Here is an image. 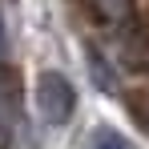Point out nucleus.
<instances>
[{
    "instance_id": "1",
    "label": "nucleus",
    "mask_w": 149,
    "mask_h": 149,
    "mask_svg": "<svg viewBox=\"0 0 149 149\" xmlns=\"http://www.w3.org/2000/svg\"><path fill=\"white\" fill-rule=\"evenodd\" d=\"M36 109L49 125H69V117L77 113V89L73 81L56 69H45L36 77Z\"/></svg>"
},
{
    "instance_id": "2",
    "label": "nucleus",
    "mask_w": 149,
    "mask_h": 149,
    "mask_svg": "<svg viewBox=\"0 0 149 149\" xmlns=\"http://www.w3.org/2000/svg\"><path fill=\"white\" fill-rule=\"evenodd\" d=\"M85 4H89V12L101 24H109V28H125L129 16H133V0H85Z\"/></svg>"
},
{
    "instance_id": "3",
    "label": "nucleus",
    "mask_w": 149,
    "mask_h": 149,
    "mask_svg": "<svg viewBox=\"0 0 149 149\" xmlns=\"http://www.w3.org/2000/svg\"><path fill=\"white\" fill-rule=\"evenodd\" d=\"M12 117H16V101H12V81H8L4 65H0V149L8 145V137H12Z\"/></svg>"
},
{
    "instance_id": "4",
    "label": "nucleus",
    "mask_w": 149,
    "mask_h": 149,
    "mask_svg": "<svg viewBox=\"0 0 149 149\" xmlns=\"http://www.w3.org/2000/svg\"><path fill=\"white\" fill-rule=\"evenodd\" d=\"M89 149H133V141H129L125 133H117V129L101 125L97 133H93V141H89Z\"/></svg>"
},
{
    "instance_id": "5",
    "label": "nucleus",
    "mask_w": 149,
    "mask_h": 149,
    "mask_svg": "<svg viewBox=\"0 0 149 149\" xmlns=\"http://www.w3.org/2000/svg\"><path fill=\"white\" fill-rule=\"evenodd\" d=\"M4 49H8V40H4V20H0V65H4Z\"/></svg>"
}]
</instances>
